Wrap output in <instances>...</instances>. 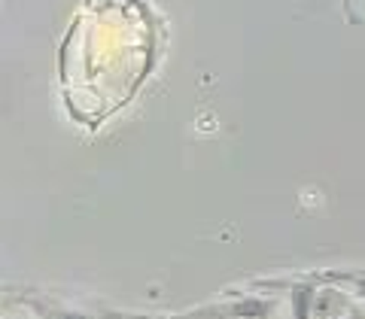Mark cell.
I'll use <instances>...</instances> for the list:
<instances>
[{"label":"cell","instance_id":"obj_5","mask_svg":"<svg viewBox=\"0 0 365 319\" xmlns=\"http://www.w3.org/2000/svg\"><path fill=\"white\" fill-rule=\"evenodd\" d=\"M350 286V292L356 295V298H362L365 301V273H344V277H341Z\"/></svg>","mask_w":365,"mask_h":319},{"label":"cell","instance_id":"obj_1","mask_svg":"<svg viewBox=\"0 0 365 319\" xmlns=\"http://www.w3.org/2000/svg\"><path fill=\"white\" fill-rule=\"evenodd\" d=\"M277 298H262V295H241V298H222L201 304L195 310L168 313L162 319H271L277 313Z\"/></svg>","mask_w":365,"mask_h":319},{"label":"cell","instance_id":"obj_2","mask_svg":"<svg viewBox=\"0 0 365 319\" xmlns=\"http://www.w3.org/2000/svg\"><path fill=\"white\" fill-rule=\"evenodd\" d=\"M353 304L350 295L338 283H319L314 292V319H350Z\"/></svg>","mask_w":365,"mask_h":319},{"label":"cell","instance_id":"obj_3","mask_svg":"<svg viewBox=\"0 0 365 319\" xmlns=\"http://www.w3.org/2000/svg\"><path fill=\"white\" fill-rule=\"evenodd\" d=\"M289 292V304H292V319H314V292H317V283H289L287 286Z\"/></svg>","mask_w":365,"mask_h":319},{"label":"cell","instance_id":"obj_4","mask_svg":"<svg viewBox=\"0 0 365 319\" xmlns=\"http://www.w3.org/2000/svg\"><path fill=\"white\" fill-rule=\"evenodd\" d=\"M31 310L37 313L40 319H91L88 313L76 310V307H67V304H58V301H28Z\"/></svg>","mask_w":365,"mask_h":319}]
</instances>
